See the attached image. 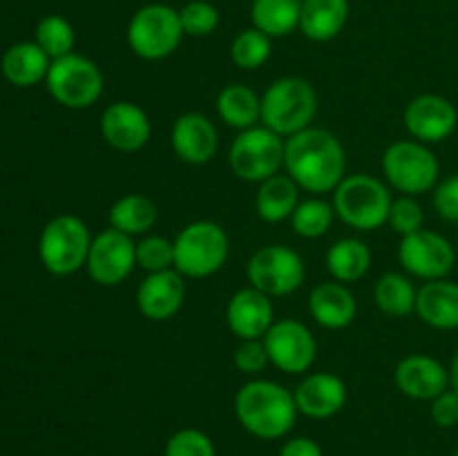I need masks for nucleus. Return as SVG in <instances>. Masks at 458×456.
Wrapping results in <instances>:
<instances>
[{
  "label": "nucleus",
  "mask_w": 458,
  "mask_h": 456,
  "mask_svg": "<svg viewBox=\"0 0 458 456\" xmlns=\"http://www.w3.org/2000/svg\"><path fill=\"white\" fill-rule=\"evenodd\" d=\"M289 177L309 192H329L344 179V148L329 130L307 128L284 141Z\"/></svg>",
  "instance_id": "obj_1"
},
{
  "label": "nucleus",
  "mask_w": 458,
  "mask_h": 456,
  "mask_svg": "<svg viewBox=\"0 0 458 456\" xmlns=\"http://www.w3.org/2000/svg\"><path fill=\"white\" fill-rule=\"evenodd\" d=\"M235 414L258 438H280L293 429L298 405L293 393L271 380L246 383L235 396Z\"/></svg>",
  "instance_id": "obj_2"
},
{
  "label": "nucleus",
  "mask_w": 458,
  "mask_h": 456,
  "mask_svg": "<svg viewBox=\"0 0 458 456\" xmlns=\"http://www.w3.org/2000/svg\"><path fill=\"white\" fill-rule=\"evenodd\" d=\"M318 112V94L309 80L284 76L262 97V123L280 137H293L311 125Z\"/></svg>",
  "instance_id": "obj_3"
},
{
  "label": "nucleus",
  "mask_w": 458,
  "mask_h": 456,
  "mask_svg": "<svg viewBox=\"0 0 458 456\" xmlns=\"http://www.w3.org/2000/svg\"><path fill=\"white\" fill-rule=\"evenodd\" d=\"M392 204L387 188L369 174H352L343 179L334 192V210L338 217L358 231H374L389 222Z\"/></svg>",
  "instance_id": "obj_4"
},
{
  "label": "nucleus",
  "mask_w": 458,
  "mask_h": 456,
  "mask_svg": "<svg viewBox=\"0 0 458 456\" xmlns=\"http://www.w3.org/2000/svg\"><path fill=\"white\" fill-rule=\"evenodd\" d=\"M174 268L188 277H206L217 273L228 258V235L219 224H188L177 235Z\"/></svg>",
  "instance_id": "obj_5"
},
{
  "label": "nucleus",
  "mask_w": 458,
  "mask_h": 456,
  "mask_svg": "<svg viewBox=\"0 0 458 456\" xmlns=\"http://www.w3.org/2000/svg\"><path fill=\"white\" fill-rule=\"evenodd\" d=\"M89 249H92V237H89L88 226L83 224V219L74 217V215L54 217L43 228L38 241L40 262L54 275H70L85 266Z\"/></svg>",
  "instance_id": "obj_6"
},
{
  "label": "nucleus",
  "mask_w": 458,
  "mask_h": 456,
  "mask_svg": "<svg viewBox=\"0 0 458 456\" xmlns=\"http://www.w3.org/2000/svg\"><path fill=\"white\" fill-rule=\"evenodd\" d=\"M183 36L179 12L168 4H148L132 16L128 25V43L137 56L161 61L179 47Z\"/></svg>",
  "instance_id": "obj_7"
},
{
  "label": "nucleus",
  "mask_w": 458,
  "mask_h": 456,
  "mask_svg": "<svg viewBox=\"0 0 458 456\" xmlns=\"http://www.w3.org/2000/svg\"><path fill=\"white\" fill-rule=\"evenodd\" d=\"M45 80L49 94L72 110L94 106L103 92V74L97 63L74 52L52 61Z\"/></svg>",
  "instance_id": "obj_8"
},
{
  "label": "nucleus",
  "mask_w": 458,
  "mask_h": 456,
  "mask_svg": "<svg viewBox=\"0 0 458 456\" xmlns=\"http://www.w3.org/2000/svg\"><path fill=\"white\" fill-rule=\"evenodd\" d=\"M231 168L244 182H267L284 165V139L268 128L242 130L231 146Z\"/></svg>",
  "instance_id": "obj_9"
},
{
  "label": "nucleus",
  "mask_w": 458,
  "mask_h": 456,
  "mask_svg": "<svg viewBox=\"0 0 458 456\" xmlns=\"http://www.w3.org/2000/svg\"><path fill=\"white\" fill-rule=\"evenodd\" d=\"M385 177L405 195L428 192L438 179V159L425 143L396 141L385 150Z\"/></svg>",
  "instance_id": "obj_10"
},
{
  "label": "nucleus",
  "mask_w": 458,
  "mask_h": 456,
  "mask_svg": "<svg viewBox=\"0 0 458 456\" xmlns=\"http://www.w3.org/2000/svg\"><path fill=\"white\" fill-rule=\"evenodd\" d=\"M249 280L253 289L271 295H289L304 280V262L293 249L273 244L264 246L250 258Z\"/></svg>",
  "instance_id": "obj_11"
},
{
  "label": "nucleus",
  "mask_w": 458,
  "mask_h": 456,
  "mask_svg": "<svg viewBox=\"0 0 458 456\" xmlns=\"http://www.w3.org/2000/svg\"><path fill=\"white\" fill-rule=\"evenodd\" d=\"M398 259H401L403 268L407 273L432 282L450 275L458 258L456 249L450 244V240H445V237L434 231L420 228V231L403 237L401 249H398Z\"/></svg>",
  "instance_id": "obj_12"
},
{
  "label": "nucleus",
  "mask_w": 458,
  "mask_h": 456,
  "mask_svg": "<svg viewBox=\"0 0 458 456\" xmlns=\"http://www.w3.org/2000/svg\"><path fill=\"white\" fill-rule=\"evenodd\" d=\"M264 344H267L268 360L286 374H302L316 360V338L298 320L273 322L264 335Z\"/></svg>",
  "instance_id": "obj_13"
},
{
  "label": "nucleus",
  "mask_w": 458,
  "mask_h": 456,
  "mask_svg": "<svg viewBox=\"0 0 458 456\" xmlns=\"http://www.w3.org/2000/svg\"><path fill=\"white\" fill-rule=\"evenodd\" d=\"M137 264V244L130 235L110 228L92 240L88 255V273L97 284L114 286L130 275Z\"/></svg>",
  "instance_id": "obj_14"
},
{
  "label": "nucleus",
  "mask_w": 458,
  "mask_h": 456,
  "mask_svg": "<svg viewBox=\"0 0 458 456\" xmlns=\"http://www.w3.org/2000/svg\"><path fill=\"white\" fill-rule=\"evenodd\" d=\"M458 112L454 103L438 94L416 97L405 110V128L420 143H438L456 130Z\"/></svg>",
  "instance_id": "obj_15"
},
{
  "label": "nucleus",
  "mask_w": 458,
  "mask_h": 456,
  "mask_svg": "<svg viewBox=\"0 0 458 456\" xmlns=\"http://www.w3.org/2000/svg\"><path fill=\"white\" fill-rule=\"evenodd\" d=\"M101 132L112 148L134 152L150 139V121L139 106L130 101L112 103L101 116Z\"/></svg>",
  "instance_id": "obj_16"
},
{
  "label": "nucleus",
  "mask_w": 458,
  "mask_h": 456,
  "mask_svg": "<svg viewBox=\"0 0 458 456\" xmlns=\"http://www.w3.org/2000/svg\"><path fill=\"white\" fill-rule=\"evenodd\" d=\"M396 384L405 396L416 401H434L450 387V369H445L437 358L416 353L398 362Z\"/></svg>",
  "instance_id": "obj_17"
},
{
  "label": "nucleus",
  "mask_w": 458,
  "mask_h": 456,
  "mask_svg": "<svg viewBox=\"0 0 458 456\" xmlns=\"http://www.w3.org/2000/svg\"><path fill=\"white\" fill-rule=\"evenodd\" d=\"M228 326L242 340H259L273 325V304L258 289H242L231 298L226 308Z\"/></svg>",
  "instance_id": "obj_18"
},
{
  "label": "nucleus",
  "mask_w": 458,
  "mask_h": 456,
  "mask_svg": "<svg viewBox=\"0 0 458 456\" xmlns=\"http://www.w3.org/2000/svg\"><path fill=\"white\" fill-rule=\"evenodd\" d=\"M183 298H186V286H183L182 273L170 271V268L150 273L137 291L139 308L150 320L173 317L182 308Z\"/></svg>",
  "instance_id": "obj_19"
},
{
  "label": "nucleus",
  "mask_w": 458,
  "mask_h": 456,
  "mask_svg": "<svg viewBox=\"0 0 458 456\" xmlns=\"http://www.w3.org/2000/svg\"><path fill=\"white\" fill-rule=\"evenodd\" d=\"M170 141H173V150L177 152L179 159L192 165H201L213 159L215 150H217V130L204 114L188 112L174 121Z\"/></svg>",
  "instance_id": "obj_20"
},
{
  "label": "nucleus",
  "mask_w": 458,
  "mask_h": 456,
  "mask_svg": "<svg viewBox=\"0 0 458 456\" xmlns=\"http://www.w3.org/2000/svg\"><path fill=\"white\" fill-rule=\"evenodd\" d=\"M298 411L309 418H329L347 402V387L334 374H311L298 384L293 393Z\"/></svg>",
  "instance_id": "obj_21"
},
{
  "label": "nucleus",
  "mask_w": 458,
  "mask_h": 456,
  "mask_svg": "<svg viewBox=\"0 0 458 456\" xmlns=\"http://www.w3.org/2000/svg\"><path fill=\"white\" fill-rule=\"evenodd\" d=\"M416 313L434 329H458V284L450 280H432L416 295Z\"/></svg>",
  "instance_id": "obj_22"
},
{
  "label": "nucleus",
  "mask_w": 458,
  "mask_h": 456,
  "mask_svg": "<svg viewBox=\"0 0 458 456\" xmlns=\"http://www.w3.org/2000/svg\"><path fill=\"white\" fill-rule=\"evenodd\" d=\"M309 308L318 325L327 329H344L356 317V298L347 286L338 282H325L311 291Z\"/></svg>",
  "instance_id": "obj_23"
},
{
  "label": "nucleus",
  "mask_w": 458,
  "mask_h": 456,
  "mask_svg": "<svg viewBox=\"0 0 458 456\" xmlns=\"http://www.w3.org/2000/svg\"><path fill=\"white\" fill-rule=\"evenodd\" d=\"M349 16V0H302L300 30L307 38L325 43L343 31Z\"/></svg>",
  "instance_id": "obj_24"
},
{
  "label": "nucleus",
  "mask_w": 458,
  "mask_h": 456,
  "mask_svg": "<svg viewBox=\"0 0 458 456\" xmlns=\"http://www.w3.org/2000/svg\"><path fill=\"white\" fill-rule=\"evenodd\" d=\"M49 56L40 49L38 43H16L4 52L3 74L16 88H31L47 79L49 72Z\"/></svg>",
  "instance_id": "obj_25"
},
{
  "label": "nucleus",
  "mask_w": 458,
  "mask_h": 456,
  "mask_svg": "<svg viewBox=\"0 0 458 456\" xmlns=\"http://www.w3.org/2000/svg\"><path fill=\"white\" fill-rule=\"evenodd\" d=\"M255 206L264 222L276 224L291 217L298 208V183L284 174H273L259 186Z\"/></svg>",
  "instance_id": "obj_26"
},
{
  "label": "nucleus",
  "mask_w": 458,
  "mask_h": 456,
  "mask_svg": "<svg viewBox=\"0 0 458 456\" xmlns=\"http://www.w3.org/2000/svg\"><path fill=\"white\" fill-rule=\"evenodd\" d=\"M217 112L231 128L249 130L262 119V98L246 85H228L217 98Z\"/></svg>",
  "instance_id": "obj_27"
},
{
  "label": "nucleus",
  "mask_w": 458,
  "mask_h": 456,
  "mask_svg": "<svg viewBox=\"0 0 458 456\" xmlns=\"http://www.w3.org/2000/svg\"><path fill=\"white\" fill-rule=\"evenodd\" d=\"M302 0H253L250 18L255 30L267 36H286L300 27Z\"/></svg>",
  "instance_id": "obj_28"
},
{
  "label": "nucleus",
  "mask_w": 458,
  "mask_h": 456,
  "mask_svg": "<svg viewBox=\"0 0 458 456\" xmlns=\"http://www.w3.org/2000/svg\"><path fill=\"white\" fill-rule=\"evenodd\" d=\"M371 264V250L365 241L347 240L335 241L327 253V266H329L331 275L338 282H356L369 271Z\"/></svg>",
  "instance_id": "obj_29"
},
{
  "label": "nucleus",
  "mask_w": 458,
  "mask_h": 456,
  "mask_svg": "<svg viewBox=\"0 0 458 456\" xmlns=\"http://www.w3.org/2000/svg\"><path fill=\"white\" fill-rule=\"evenodd\" d=\"M157 206L143 195H125L112 206L110 224L125 235H139L155 226Z\"/></svg>",
  "instance_id": "obj_30"
},
{
  "label": "nucleus",
  "mask_w": 458,
  "mask_h": 456,
  "mask_svg": "<svg viewBox=\"0 0 458 456\" xmlns=\"http://www.w3.org/2000/svg\"><path fill=\"white\" fill-rule=\"evenodd\" d=\"M416 295L419 291L414 289V284L398 273H385L376 282L374 289V298L380 311L394 317L410 316L411 311H416Z\"/></svg>",
  "instance_id": "obj_31"
},
{
  "label": "nucleus",
  "mask_w": 458,
  "mask_h": 456,
  "mask_svg": "<svg viewBox=\"0 0 458 456\" xmlns=\"http://www.w3.org/2000/svg\"><path fill=\"white\" fill-rule=\"evenodd\" d=\"M36 43L40 45V49L52 61H56V58L72 54V47H74V30H72L70 21L52 13V16H45L38 22V27H36Z\"/></svg>",
  "instance_id": "obj_32"
},
{
  "label": "nucleus",
  "mask_w": 458,
  "mask_h": 456,
  "mask_svg": "<svg viewBox=\"0 0 458 456\" xmlns=\"http://www.w3.org/2000/svg\"><path fill=\"white\" fill-rule=\"evenodd\" d=\"M231 56L235 61V65L242 67V70H258L271 56V36L255 30V27L253 30L242 31L233 40Z\"/></svg>",
  "instance_id": "obj_33"
},
{
  "label": "nucleus",
  "mask_w": 458,
  "mask_h": 456,
  "mask_svg": "<svg viewBox=\"0 0 458 456\" xmlns=\"http://www.w3.org/2000/svg\"><path fill=\"white\" fill-rule=\"evenodd\" d=\"M334 213L335 210L322 199L302 201V204H298L295 213L291 215L293 217V231L298 235L309 237V240L325 235L331 224H334Z\"/></svg>",
  "instance_id": "obj_34"
},
{
  "label": "nucleus",
  "mask_w": 458,
  "mask_h": 456,
  "mask_svg": "<svg viewBox=\"0 0 458 456\" xmlns=\"http://www.w3.org/2000/svg\"><path fill=\"white\" fill-rule=\"evenodd\" d=\"M137 264L150 273L168 271L174 266V244L165 237H146L137 244Z\"/></svg>",
  "instance_id": "obj_35"
},
{
  "label": "nucleus",
  "mask_w": 458,
  "mask_h": 456,
  "mask_svg": "<svg viewBox=\"0 0 458 456\" xmlns=\"http://www.w3.org/2000/svg\"><path fill=\"white\" fill-rule=\"evenodd\" d=\"M179 21H182L183 34L188 36H208L215 31L219 22V12L206 0H192L186 7L179 12Z\"/></svg>",
  "instance_id": "obj_36"
},
{
  "label": "nucleus",
  "mask_w": 458,
  "mask_h": 456,
  "mask_svg": "<svg viewBox=\"0 0 458 456\" xmlns=\"http://www.w3.org/2000/svg\"><path fill=\"white\" fill-rule=\"evenodd\" d=\"M164 456H215V445L199 429H182L170 436Z\"/></svg>",
  "instance_id": "obj_37"
},
{
  "label": "nucleus",
  "mask_w": 458,
  "mask_h": 456,
  "mask_svg": "<svg viewBox=\"0 0 458 456\" xmlns=\"http://www.w3.org/2000/svg\"><path fill=\"white\" fill-rule=\"evenodd\" d=\"M423 208H420L419 201H414L411 197H401L392 204L389 210V224L396 232H401L403 237L411 235V232L420 231L423 228Z\"/></svg>",
  "instance_id": "obj_38"
},
{
  "label": "nucleus",
  "mask_w": 458,
  "mask_h": 456,
  "mask_svg": "<svg viewBox=\"0 0 458 456\" xmlns=\"http://www.w3.org/2000/svg\"><path fill=\"white\" fill-rule=\"evenodd\" d=\"M267 344L259 340H244L235 351V367L242 374H259L267 367Z\"/></svg>",
  "instance_id": "obj_39"
},
{
  "label": "nucleus",
  "mask_w": 458,
  "mask_h": 456,
  "mask_svg": "<svg viewBox=\"0 0 458 456\" xmlns=\"http://www.w3.org/2000/svg\"><path fill=\"white\" fill-rule=\"evenodd\" d=\"M432 420L443 429L456 427L458 425V392L447 387L432 401Z\"/></svg>",
  "instance_id": "obj_40"
},
{
  "label": "nucleus",
  "mask_w": 458,
  "mask_h": 456,
  "mask_svg": "<svg viewBox=\"0 0 458 456\" xmlns=\"http://www.w3.org/2000/svg\"><path fill=\"white\" fill-rule=\"evenodd\" d=\"M434 208L443 219L458 224V174L445 179L434 192Z\"/></svg>",
  "instance_id": "obj_41"
},
{
  "label": "nucleus",
  "mask_w": 458,
  "mask_h": 456,
  "mask_svg": "<svg viewBox=\"0 0 458 456\" xmlns=\"http://www.w3.org/2000/svg\"><path fill=\"white\" fill-rule=\"evenodd\" d=\"M280 456H322V450L316 441L300 436L286 443V445L282 447Z\"/></svg>",
  "instance_id": "obj_42"
},
{
  "label": "nucleus",
  "mask_w": 458,
  "mask_h": 456,
  "mask_svg": "<svg viewBox=\"0 0 458 456\" xmlns=\"http://www.w3.org/2000/svg\"><path fill=\"white\" fill-rule=\"evenodd\" d=\"M450 387L458 392V351L454 353V358H452V365H450Z\"/></svg>",
  "instance_id": "obj_43"
},
{
  "label": "nucleus",
  "mask_w": 458,
  "mask_h": 456,
  "mask_svg": "<svg viewBox=\"0 0 458 456\" xmlns=\"http://www.w3.org/2000/svg\"><path fill=\"white\" fill-rule=\"evenodd\" d=\"M454 456H458V450H456V452H454Z\"/></svg>",
  "instance_id": "obj_44"
},
{
  "label": "nucleus",
  "mask_w": 458,
  "mask_h": 456,
  "mask_svg": "<svg viewBox=\"0 0 458 456\" xmlns=\"http://www.w3.org/2000/svg\"><path fill=\"white\" fill-rule=\"evenodd\" d=\"M456 258H458V249H456Z\"/></svg>",
  "instance_id": "obj_45"
}]
</instances>
